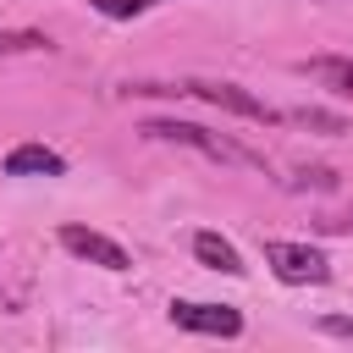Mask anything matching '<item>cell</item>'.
<instances>
[{"label":"cell","instance_id":"277c9868","mask_svg":"<svg viewBox=\"0 0 353 353\" xmlns=\"http://www.w3.org/2000/svg\"><path fill=\"white\" fill-rule=\"evenodd\" d=\"M171 325L199 336H243V314L232 303H199V298H171Z\"/></svg>","mask_w":353,"mask_h":353},{"label":"cell","instance_id":"8fae6325","mask_svg":"<svg viewBox=\"0 0 353 353\" xmlns=\"http://www.w3.org/2000/svg\"><path fill=\"white\" fill-rule=\"evenodd\" d=\"M320 325H325L331 336H342V342H353V314H325Z\"/></svg>","mask_w":353,"mask_h":353},{"label":"cell","instance_id":"5b68a950","mask_svg":"<svg viewBox=\"0 0 353 353\" xmlns=\"http://www.w3.org/2000/svg\"><path fill=\"white\" fill-rule=\"evenodd\" d=\"M61 248L66 254H77V259H88V265H99V270H132V254L116 243V237H105V232H94V226H61Z\"/></svg>","mask_w":353,"mask_h":353},{"label":"cell","instance_id":"6da1fadb","mask_svg":"<svg viewBox=\"0 0 353 353\" xmlns=\"http://www.w3.org/2000/svg\"><path fill=\"white\" fill-rule=\"evenodd\" d=\"M127 94H182V99H204V105H215V110H232V116H243V121H281L265 99H254L248 88H237V83H210V77H182V83H132Z\"/></svg>","mask_w":353,"mask_h":353},{"label":"cell","instance_id":"30bf717a","mask_svg":"<svg viewBox=\"0 0 353 353\" xmlns=\"http://www.w3.org/2000/svg\"><path fill=\"white\" fill-rule=\"evenodd\" d=\"M105 17H143V11H154V6H165V0H94Z\"/></svg>","mask_w":353,"mask_h":353},{"label":"cell","instance_id":"8992f818","mask_svg":"<svg viewBox=\"0 0 353 353\" xmlns=\"http://www.w3.org/2000/svg\"><path fill=\"white\" fill-rule=\"evenodd\" d=\"M61 171H66V160L44 143H17L6 154V176H61Z\"/></svg>","mask_w":353,"mask_h":353},{"label":"cell","instance_id":"52a82bcc","mask_svg":"<svg viewBox=\"0 0 353 353\" xmlns=\"http://www.w3.org/2000/svg\"><path fill=\"white\" fill-rule=\"evenodd\" d=\"M298 72H303V77H314L320 88H331V94L353 99V55H320V61H303Z\"/></svg>","mask_w":353,"mask_h":353},{"label":"cell","instance_id":"9c48e42d","mask_svg":"<svg viewBox=\"0 0 353 353\" xmlns=\"http://www.w3.org/2000/svg\"><path fill=\"white\" fill-rule=\"evenodd\" d=\"M33 50H50V33H33V28L0 33V55H33Z\"/></svg>","mask_w":353,"mask_h":353},{"label":"cell","instance_id":"3957f363","mask_svg":"<svg viewBox=\"0 0 353 353\" xmlns=\"http://www.w3.org/2000/svg\"><path fill=\"white\" fill-rule=\"evenodd\" d=\"M265 265H270L276 281H287V287H320V281H331V259H325L320 248H309V243L270 237V243H265Z\"/></svg>","mask_w":353,"mask_h":353},{"label":"cell","instance_id":"ba28073f","mask_svg":"<svg viewBox=\"0 0 353 353\" xmlns=\"http://www.w3.org/2000/svg\"><path fill=\"white\" fill-rule=\"evenodd\" d=\"M193 254H199V265H210V270H221V276H243V270H248L243 254H237L221 232H199V237H193Z\"/></svg>","mask_w":353,"mask_h":353},{"label":"cell","instance_id":"7a4b0ae2","mask_svg":"<svg viewBox=\"0 0 353 353\" xmlns=\"http://www.w3.org/2000/svg\"><path fill=\"white\" fill-rule=\"evenodd\" d=\"M143 138L199 149V154H210V160H221V165H254V171H265V154H259V149L237 143L232 132H210V127H199V121H143Z\"/></svg>","mask_w":353,"mask_h":353}]
</instances>
